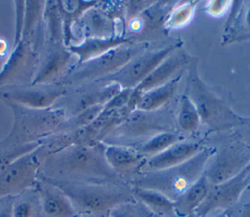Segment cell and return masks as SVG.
I'll list each match as a JSON object with an SVG mask.
<instances>
[{"label": "cell", "instance_id": "obj_1", "mask_svg": "<svg viewBox=\"0 0 250 217\" xmlns=\"http://www.w3.org/2000/svg\"><path fill=\"white\" fill-rule=\"evenodd\" d=\"M105 145H71L50 152L44 158L38 177L52 180L120 183V179L108 165L104 156Z\"/></svg>", "mask_w": 250, "mask_h": 217}, {"label": "cell", "instance_id": "obj_2", "mask_svg": "<svg viewBox=\"0 0 250 217\" xmlns=\"http://www.w3.org/2000/svg\"><path fill=\"white\" fill-rule=\"evenodd\" d=\"M42 178L57 186L70 200L79 217H106L119 203L134 199L132 188L120 183H87Z\"/></svg>", "mask_w": 250, "mask_h": 217}, {"label": "cell", "instance_id": "obj_3", "mask_svg": "<svg viewBox=\"0 0 250 217\" xmlns=\"http://www.w3.org/2000/svg\"><path fill=\"white\" fill-rule=\"evenodd\" d=\"M173 107L171 103H168L155 110L134 109L102 143L136 149L156 134L176 131L177 108Z\"/></svg>", "mask_w": 250, "mask_h": 217}, {"label": "cell", "instance_id": "obj_4", "mask_svg": "<svg viewBox=\"0 0 250 217\" xmlns=\"http://www.w3.org/2000/svg\"><path fill=\"white\" fill-rule=\"evenodd\" d=\"M215 149L205 146L194 156L179 165L140 173L133 179L132 187L157 191L175 201L204 174L207 162Z\"/></svg>", "mask_w": 250, "mask_h": 217}, {"label": "cell", "instance_id": "obj_5", "mask_svg": "<svg viewBox=\"0 0 250 217\" xmlns=\"http://www.w3.org/2000/svg\"><path fill=\"white\" fill-rule=\"evenodd\" d=\"M196 62L188 65L186 94L195 105L201 123L214 130L250 125V119L236 114L231 108L199 77Z\"/></svg>", "mask_w": 250, "mask_h": 217}, {"label": "cell", "instance_id": "obj_6", "mask_svg": "<svg viewBox=\"0 0 250 217\" xmlns=\"http://www.w3.org/2000/svg\"><path fill=\"white\" fill-rule=\"evenodd\" d=\"M12 109L14 122L9 135L2 141L10 145L39 143L54 135L66 119L62 108L35 109L6 103Z\"/></svg>", "mask_w": 250, "mask_h": 217}, {"label": "cell", "instance_id": "obj_7", "mask_svg": "<svg viewBox=\"0 0 250 217\" xmlns=\"http://www.w3.org/2000/svg\"><path fill=\"white\" fill-rule=\"evenodd\" d=\"M148 42H132L116 47L95 59L75 65L60 83L68 88L101 80L126 65L133 58L148 49Z\"/></svg>", "mask_w": 250, "mask_h": 217}, {"label": "cell", "instance_id": "obj_8", "mask_svg": "<svg viewBox=\"0 0 250 217\" xmlns=\"http://www.w3.org/2000/svg\"><path fill=\"white\" fill-rule=\"evenodd\" d=\"M48 153L46 147L41 143L36 150L21 156L0 172V200L32 188Z\"/></svg>", "mask_w": 250, "mask_h": 217}, {"label": "cell", "instance_id": "obj_9", "mask_svg": "<svg viewBox=\"0 0 250 217\" xmlns=\"http://www.w3.org/2000/svg\"><path fill=\"white\" fill-rule=\"evenodd\" d=\"M182 47L179 41L154 50H146L139 54L114 73L98 81L114 82L122 89H135L160 63Z\"/></svg>", "mask_w": 250, "mask_h": 217}, {"label": "cell", "instance_id": "obj_10", "mask_svg": "<svg viewBox=\"0 0 250 217\" xmlns=\"http://www.w3.org/2000/svg\"><path fill=\"white\" fill-rule=\"evenodd\" d=\"M250 164V145L235 141L215 149L204 175L211 186L221 184L240 173Z\"/></svg>", "mask_w": 250, "mask_h": 217}, {"label": "cell", "instance_id": "obj_11", "mask_svg": "<svg viewBox=\"0 0 250 217\" xmlns=\"http://www.w3.org/2000/svg\"><path fill=\"white\" fill-rule=\"evenodd\" d=\"M122 88L114 82L93 81L68 88L67 94L55 106L62 108L65 117L74 116L90 108L104 106Z\"/></svg>", "mask_w": 250, "mask_h": 217}, {"label": "cell", "instance_id": "obj_12", "mask_svg": "<svg viewBox=\"0 0 250 217\" xmlns=\"http://www.w3.org/2000/svg\"><path fill=\"white\" fill-rule=\"evenodd\" d=\"M68 92V87L62 83L26 84L8 86L0 89V99L25 108L44 109L54 107Z\"/></svg>", "mask_w": 250, "mask_h": 217}, {"label": "cell", "instance_id": "obj_13", "mask_svg": "<svg viewBox=\"0 0 250 217\" xmlns=\"http://www.w3.org/2000/svg\"><path fill=\"white\" fill-rule=\"evenodd\" d=\"M39 53L33 45L21 39L0 70V89L8 86L31 84L37 67Z\"/></svg>", "mask_w": 250, "mask_h": 217}, {"label": "cell", "instance_id": "obj_14", "mask_svg": "<svg viewBox=\"0 0 250 217\" xmlns=\"http://www.w3.org/2000/svg\"><path fill=\"white\" fill-rule=\"evenodd\" d=\"M77 64V58L63 42H47L39 53L36 71L31 84L60 83Z\"/></svg>", "mask_w": 250, "mask_h": 217}, {"label": "cell", "instance_id": "obj_15", "mask_svg": "<svg viewBox=\"0 0 250 217\" xmlns=\"http://www.w3.org/2000/svg\"><path fill=\"white\" fill-rule=\"evenodd\" d=\"M250 186V164L233 178L211 186L209 192L196 209V217H208L211 214L228 211Z\"/></svg>", "mask_w": 250, "mask_h": 217}, {"label": "cell", "instance_id": "obj_16", "mask_svg": "<svg viewBox=\"0 0 250 217\" xmlns=\"http://www.w3.org/2000/svg\"><path fill=\"white\" fill-rule=\"evenodd\" d=\"M112 12L108 5H100V2L86 10L72 26V36L75 31L78 32L75 44L84 39L110 38L119 35L116 32V17Z\"/></svg>", "mask_w": 250, "mask_h": 217}, {"label": "cell", "instance_id": "obj_17", "mask_svg": "<svg viewBox=\"0 0 250 217\" xmlns=\"http://www.w3.org/2000/svg\"><path fill=\"white\" fill-rule=\"evenodd\" d=\"M174 9L170 2H151L134 18L126 22L127 30L132 34L134 42H147L146 39L160 29L165 28V22Z\"/></svg>", "mask_w": 250, "mask_h": 217}, {"label": "cell", "instance_id": "obj_18", "mask_svg": "<svg viewBox=\"0 0 250 217\" xmlns=\"http://www.w3.org/2000/svg\"><path fill=\"white\" fill-rule=\"evenodd\" d=\"M34 188L40 203V217H79L68 197L55 185L37 178Z\"/></svg>", "mask_w": 250, "mask_h": 217}, {"label": "cell", "instance_id": "obj_19", "mask_svg": "<svg viewBox=\"0 0 250 217\" xmlns=\"http://www.w3.org/2000/svg\"><path fill=\"white\" fill-rule=\"evenodd\" d=\"M188 62V55L182 50V47H180L160 63L135 89H133V92L140 96L152 88L169 82L182 74L184 67Z\"/></svg>", "mask_w": 250, "mask_h": 217}, {"label": "cell", "instance_id": "obj_20", "mask_svg": "<svg viewBox=\"0 0 250 217\" xmlns=\"http://www.w3.org/2000/svg\"><path fill=\"white\" fill-rule=\"evenodd\" d=\"M105 159L110 168L124 182L127 177L133 179L142 172L146 157L136 149L126 146L105 145Z\"/></svg>", "mask_w": 250, "mask_h": 217}, {"label": "cell", "instance_id": "obj_21", "mask_svg": "<svg viewBox=\"0 0 250 217\" xmlns=\"http://www.w3.org/2000/svg\"><path fill=\"white\" fill-rule=\"evenodd\" d=\"M204 147L205 146L199 142L179 141L163 152L146 158L141 173L163 170L179 165L194 156Z\"/></svg>", "mask_w": 250, "mask_h": 217}, {"label": "cell", "instance_id": "obj_22", "mask_svg": "<svg viewBox=\"0 0 250 217\" xmlns=\"http://www.w3.org/2000/svg\"><path fill=\"white\" fill-rule=\"evenodd\" d=\"M134 42L130 38L122 35H116L110 38H89L81 42L68 46L69 51L77 58V64L80 65L89 60L95 59L116 47Z\"/></svg>", "mask_w": 250, "mask_h": 217}, {"label": "cell", "instance_id": "obj_23", "mask_svg": "<svg viewBox=\"0 0 250 217\" xmlns=\"http://www.w3.org/2000/svg\"><path fill=\"white\" fill-rule=\"evenodd\" d=\"M211 185L203 174L191 187L183 193L175 202V214L188 216L194 214L196 209L205 199Z\"/></svg>", "mask_w": 250, "mask_h": 217}, {"label": "cell", "instance_id": "obj_24", "mask_svg": "<svg viewBox=\"0 0 250 217\" xmlns=\"http://www.w3.org/2000/svg\"><path fill=\"white\" fill-rule=\"evenodd\" d=\"M181 75L161 86L152 88L141 94L135 109L155 110L166 106L174 97L178 83L181 79Z\"/></svg>", "mask_w": 250, "mask_h": 217}, {"label": "cell", "instance_id": "obj_25", "mask_svg": "<svg viewBox=\"0 0 250 217\" xmlns=\"http://www.w3.org/2000/svg\"><path fill=\"white\" fill-rule=\"evenodd\" d=\"M132 193L136 199L143 202L154 216L168 217L175 214V202L165 195L149 189L132 187Z\"/></svg>", "mask_w": 250, "mask_h": 217}, {"label": "cell", "instance_id": "obj_26", "mask_svg": "<svg viewBox=\"0 0 250 217\" xmlns=\"http://www.w3.org/2000/svg\"><path fill=\"white\" fill-rule=\"evenodd\" d=\"M45 39L47 42H63V24L59 9V1L45 2L43 11Z\"/></svg>", "mask_w": 250, "mask_h": 217}, {"label": "cell", "instance_id": "obj_27", "mask_svg": "<svg viewBox=\"0 0 250 217\" xmlns=\"http://www.w3.org/2000/svg\"><path fill=\"white\" fill-rule=\"evenodd\" d=\"M13 217H40V203L34 186L15 195L12 201Z\"/></svg>", "mask_w": 250, "mask_h": 217}, {"label": "cell", "instance_id": "obj_28", "mask_svg": "<svg viewBox=\"0 0 250 217\" xmlns=\"http://www.w3.org/2000/svg\"><path fill=\"white\" fill-rule=\"evenodd\" d=\"M176 123L177 128L187 133L195 132L201 124L200 116L195 105L186 94H184L179 101Z\"/></svg>", "mask_w": 250, "mask_h": 217}, {"label": "cell", "instance_id": "obj_29", "mask_svg": "<svg viewBox=\"0 0 250 217\" xmlns=\"http://www.w3.org/2000/svg\"><path fill=\"white\" fill-rule=\"evenodd\" d=\"M182 140L183 138L178 131L162 132L152 136L151 138L141 144L139 147H137L136 150L146 158H148L163 152L170 146Z\"/></svg>", "mask_w": 250, "mask_h": 217}, {"label": "cell", "instance_id": "obj_30", "mask_svg": "<svg viewBox=\"0 0 250 217\" xmlns=\"http://www.w3.org/2000/svg\"><path fill=\"white\" fill-rule=\"evenodd\" d=\"M40 145L41 142L22 145H10L0 141V172L21 156L36 150Z\"/></svg>", "mask_w": 250, "mask_h": 217}, {"label": "cell", "instance_id": "obj_31", "mask_svg": "<svg viewBox=\"0 0 250 217\" xmlns=\"http://www.w3.org/2000/svg\"><path fill=\"white\" fill-rule=\"evenodd\" d=\"M104 106H96L90 108L74 116L66 118L64 122L59 127L56 133H64V132H72L74 130L80 129L89 123H91L103 110ZM55 133V134H56Z\"/></svg>", "mask_w": 250, "mask_h": 217}, {"label": "cell", "instance_id": "obj_32", "mask_svg": "<svg viewBox=\"0 0 250 217\" xmlns=\"http://www.w3.org/2000/svg\"><path fill=\"white\" fill-rule=\"evenodd\" d=\"M106 217H154V214L143 202L134 198L114 206Z\"/></svg>", "mask_w": 250, "mask_h": 217}, {"label": "cell", "instance_id": "obj_33", "mask_svg": "<svg viewBox=\"0 0 250 217\" xmlns=\"http://www.w3.org/2000/svg\"><path fill=\"white\" fill-rule=\"evenodd\" d=\"M196 3L197 2H188L183 5L175 6L166 20L165 28L176 29L188 24L192 20Z\"/></svg>", "mask_w": 250, "mask_h": 217}, {"label": "cell", "instance_id": "obj_34", "mask_svg": "<svg viewBox=\"0 0 250 217\" xmlns=\"http://www.w3.org/2000/svg\"><path fill=\"white\" fill-rule=\"evenodd\" d=\"M227 212L229 217H250V186Z\"/></svg>", "mask_w": 250, "mask_h": 217}, {"label": "cell", "instance_id": "obj_35", "mask_svg": "<svg viewBox=\"0 0 250 217\" xmlns=\"http://www.w3.org/2000/svg\"><path fill=\"white\" fill-rule=\"evenodd\" d=\"M229 4H230L229 1H211L208 6H206V11L214 17H219L226 12Z\"/></svg>", "mask_w": 250, "mask_h": 217}, {"label": "cell", "instance_id": "obj_36", "mask_svg": "<svg viewBox=\"0 0 250 217\" xmlns=\"http://www.w3.org/2000/svg\"><path fill=\"white\" fill-rule=\"evenodd\" d=\"M14 196H9L0 200V217H13L12 201Z\"/></svg>", "mask_w": 250, "mask_h": 217}, {"label": "cell", "instance_id": "obj_37", "mask_svg": "<svg viewBox=\"0 0 250 217\" xmlns=\"http://www.w3.org/2000/svg\"><path fill=\"white\" fill-rule=\"evenodd\" d=\"M9 43L6 39L0 37V58H5L9 53Z\"/></svg>", "mask_w": 250, "mask_h": 217}, {"label": "cell", "instance_id": "obj_38", "mask_svg": "<svg viewBox=\"0 0 250 217\" xmlns=\"http://www.w3.org/2000/svg\"><path fill=\"white\" fill-rule=\"evenodd\" d=\"M208 217H229V216L227 211H221V212H217V213L211 214Z\"/></svg>", "mask_w": 250, "mask_h": 217}]
</instances>
